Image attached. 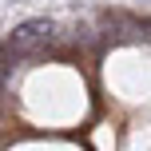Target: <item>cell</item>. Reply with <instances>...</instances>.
Masks as SVG:
<instances>
[{
    "label": "cell",
    "mask_w": 151,
    "mask_h": 151,
    "mask_svg": "<svg viewBox=\"0 0 151 151\" xmlns=\"http://www.w3.org/2000/svg\"><path fill=\"white\" fill-rule=\"evenodd\" d=\"M99 32H104V44H119V40H131V44H139L143 40L147 44V16L139 20V16H127V12H111L107 8L104 16H99Z\"/></svg>",
    "instance_id": "cell-1"
},
{
    "label": "cell",
    "mask_w": 151,
    "mask_h": 151,
    "mask_svg": "<svg viewBox=\"0 0 151 151\" xmlns=\"http://www.w3.org/2000/svg\"><path fill=\"white\" fill-rule=\"evenodd\" d=\"M76 44H83V48H104V40L96 36V28H83V24H80V28H76Z\"/></svg>",
    "instance_id": "cell-2"
},
{
    "label": "cell",
    "mask_w": 151,
    "mask_h": 151,
    "mask_svg": "<svg viewBox=\"0 0 151 151\" xmlns=\"http://www.w3.org/2000/svg\"><path fill=\"white\" fill-rule=\"evenodd\" d=\"M8 76H12V64L0 56V91H4V83H8Z\"/></svg>",
    "instance_id": "cell-3"
},
{
    "label": "cell",
    "mask_w": 151,
    "mask_h": 151,
    "mask_svg": "<svg viewBox=\"0 0 151 151\" xmlns=\"http://www.w3.org/2000/svg\"><path fill=\"white\" fill-rule=\"evenodd\" d=\"M0 119H4V91H0Z\"/></svg>",
    "instance_id": "cell-4"
}]
</instances>
